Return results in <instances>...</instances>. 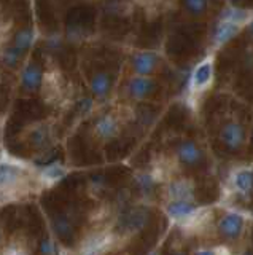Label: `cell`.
Listing matches in <instances>:
<instances>
[{
  "instance_id": "1",
  "label": "cell",
  "mask_w": 253,
  "mask_h": 255,
  "mask_svg": "<svg viewBox=\"0 0 253 255\" xmlns=\"http://www.w3.org/2000/svg\"><path fill=\"white\" fill-rule=\"evenodd\" d=\"M220 140L229 151H241L247 142L245 126L237 120H229L220 129Z\"/></svg>"
},
{
  "instance_id": "2",
  "label": "cell",
  "mask_w": 253,
  "mask_h": 255,
  "mask_svg": "<svg viewBox=\"0 0 253 255\" xmlns=\"http://www.w3.org/2000/svg\"><path fill=\"white\" fill-rule=\"evenodd\" d=\"M245 223H247V217L241 212L229 211L225 215H221L218 223H217V231L220 236H223L228 241H236L244 235Z\"/></svg>"
},
{
  "instance_id": "3",
  "label": "cell",
  "mask_w": 253,
  "mask_h": 255,
  "mask_svg": "<svg viewBox=\"0 0 253 255\" xmlns=\"http://www.w3.org/2000/svg\"><path fill=\"white\" fill-rule=\"evenodd\" d=\"M131 67L139 77H152L161 67V58L155 51H139L132 56Z\"/></svg>"
},
{
  "instance_id": "4",
  "label": "cell",
  "mask_w": 253,
  "mask_h": 255,
  "mask_svg": "<svg viewBox=\"0 0 253 255\" xmlns=\"http://www.w3.org/2000/svg\"><path fill=\"white\" fill-rule=\"evenodd\" d=\"M175 158L181 166L194 167L204 161L205 155L194 140H181L175 147Z\"/></svg>"
},
{
  "instance_id": "5",
  "label": "cell",
  "mask_w": 253,
  "mask_h": 255,
  "mask_svg": "<svg viewBox=\"0 0 253 255\" xmlns=\"http://www.w3.org/2000/svg\"><path fill=\"white\" fill-rule=\"evenodd\" d=\"M213 82V59L207 58L201 61L194 70L191 72V78H189V88L193 93H202L212 85Z\"/></svg>"
},
{
  "instance_id": "6",
  "label": "cell",
  "mask_w": 253,
  "mask_h": 255,
  "mask_svg": "<svg viewBox=\"0 0 253 255\" xmlns=\"http://www.w3.org/2000/svg\"><path fill=\"white\" fill-rule=\"evenodd\" d=\"M126 90H128V94L131 96L132 99L144 101V99L150 98V96L156 93L158 85H156V82L152 77H139V75H136L128 82Z\"/></svg>"
},
{
  "instance_id": "7",
  "label": "cell",
  "mask_w": 253,
  "mask_h": 255,
  "mask_svg": "<svg viewBox=\"0 0 253 255\" xmlns=\"http://www.w3.org/2000/svg\"><path fill=\"white\" fill-rule=\"evenodd\" d=\"M197 211H199V207L193 201H183V199H170L168 206H166V212H168L169 217L178 222L193 220Z\"/></svg>"
},
{
  "instance_id": "8",
  "label": "cell",
  "mask_w": 253,
  "mask_h": 255,
  "mask_svg": "<svg viewBox=\"0 0 253 255\" xmlns=\"http://www.w3.org/2000/svg\"><path fill=\"white\" fill-rule=\"evenodd\" d=\"M231 187L239 195H250L253 191V169L242 167L234 171L231 177Z\"/></svg>"
},
{
  "instance_id": "9",
  "label": "cell",
  "mask_w": 253,
  "mask_h": 255,
  "mask_svg": "<svg viewBox=\"0 0 253 255\" xmlns=\"http://www.w3.org/2000/svg\"><path fill=\"white\" fill-rule=\"evenodd\" d=\"M43 83V74L40 67L37 64H27V66L22 69L21 74V85L24 90L27 91H35L40 88V85Z\"/></svg>"
},
{
  "instance_id": "10",
  "label": "cell",
  "mask_w": 253,
  "mask_h": 255,
  "mask_svg": "<svg viewBox=\"0 0 253 255\" xmlns=\"http://www.w3.org/2000/svg\"><path fill=\"white\" fill-rule=\"evenodd\" d=\"M168 193L170 199H183V201H193L194 198V185L191 180L180 179L169 183Z\"/></svg>"
},
{
  "instance_id": "11",
  "label": "cell",
  "mask_w": 253,
  "mask_h": 255,
  "mask_svg": "<svg viewBox=\"0 0 253 255\" xmlns=\"http://www.w3.org/2000/svg\"><path fill=\"white\" fill-rule=\"evenodd\" d=\"M112 85H113V80L108 72H97V74H94L91 77V82H89L91 93L99 99L107 98L110 90H112Z\"/></svg>"
},
{
  "instance_id": "12",
  "label": "cell",
  "mask_w": 253,
  "mask_h": 255,
  "mask_svg": "<svg viewBox=\"0 0 253 255\" xmlns=\"http://www.w3.org/2000/svg\"><path fill=\"white\" fill-rule=\"evenodd\" d=\"M241 29L242 27L236 26V24L220 21L218 26L215 27V32H213V45H215V46H223V45L229 43L237 34H239Z\"/></svg>"
},
{
  "instance_id": "13",
  "label": "cell",
  "mask_w": 253,
  "mask_h": 255,
  "mask_svg": "<svg viewBox=\"0 0 253 255\" xmlns=\"http://www.w3.org/2000/svg\"><path fill=\"white\" fill-rule=\"evenodd\" d=\"M220 21L231 22V24H236V26L242 27L250 21V11L245 10V8H239V6H226L221 10Z\"/></svg>"
},
{
  "instance_id": "14",
  "label": "cell",
  "mask_w": 253,
  "mask_h": 255,
  "mask_svg": "<svg viewBox=\"0 0 253 255\" xmlns=\"http://www.w3.org/2000/svg\"><path fill=\"white\" fill-rule=\"evenodd\" d=\"M35 38H37V32L34 27H22L14 34L11 45L14 48H18L19 51L26 53L27 50H30V48L34 46Z\"/></svg>"
},
{
  "instance_id": "15",
  "label": "cell",
  "mask_w": 253,
  "mask_h": 255,
  "mask_svg": "<svg viewBox=\"0 0 253 255\" xmlns=\"http://www.w3.org/2000/svg\"><path fill=\"white\" fill-rule=\"evenodd\" d=\"M96 132L102 139H112L118 134V123L112 115H105L97 120L96 123Z\"/></svg>"
},
{
  "instance_id": "16",
  "label": "cell",
  "mask_w": 253,
  "mask_h": 255,
  "mask_svg": "<svg viewBox=\"0 0 253 255\" xmlns=\"http://www.w3.org/2000/svg\"><path fill=\"white\" fill-rule=\"evenodd\" d=\"M147 222V214L144 211H134L121 220V228L126 231L140 230Z\"/></svg>"
},
{
  "instance_id": "17",
  "label": "cell",
  "mask_w": 253,
  "mask_h": 255,
  "mask_svg": "<svg viewBox=\"0 0 253 255\" xmlns=\"http://www.w3.org/2000/svg\"><path fill=\"white\" fill-rule=\"evenodd\" d=\"M183 10L194 18H201L209 11V0H181Z\"/></svg>"
},
{
  "instance_id": "18",
  "label": "cell",
  "mask_w": 253,
  "mask_h": 255,
  "mask_svg": "<svg viewBox=\"0 0 253 255\" xmlns=\"http://www.w3.org/2000/svg\"><path fill=\"white\" fill-rule=\"evenodd\" d=\"M22 56H24V53L19 51L18 48H14L13 45H10V46H6L5 50L2 51V62H3V66L13 69V67H16L18 64L21 62Z\"/></svg>"
},
{
  "instance_id": "19",
  "label": "cell",
  "mask_w": 253,
  "mask_h": 255,
  "mask_svg": "<svg viewBox=\"0 0 253 255\" xmlns=\"http://www.w3.org/2000/svg\"><path fill=\"white\" fill-rule=\"evenodd\" d=\"M16 174H18V169H14V167L2 166V167H0V185L11 182L14 177H16Z\"/></svg>"
},
{
  "instance_id": "20",
  "label": "cell",
  "mask_w": 253,
  "mask_h": 255,
  "mask_svg": "<svg viewBox=\"0 0 253 255\" xmlns=\"http://www.w3.org/2000/svg\"><path fill=\"white\" fill-rule=\"evenodd\" d=\"M193 255H226V252L223 249H218V247H204V249L194 251Z\"/></svg>"
},
{
  "instance_id": "21",
  "label": "cell",
  "mask_w": 253,
  "mask_h": 255,
  "mask_svg": "<svg viewBox=\"0 0 253 255\" xmlns=\"http://www.w3.org/2000/svg\"><path fill=\"white\" fill-rule=\"evenodd\" d=\"M46 139H48V131L46 129H37L32 135V140L35 145H42L43 142H46Z\"/></svg>"
},
{
  "instance_id": "22",
  "label": "cell",
  "mask_w": 253,
  "mask_h": 255,
  "mask_svg": "<svg viewBox=\"0 0 253 255\" xmlns=\"http://www.w3.org/2000/svg\"><path fill=\"white\" fill-rule=\"evenodd\" d=\"M139 185L142 187V190L144 191H150L153 188V179L150 177V175H140L139 177Z\"/></svg>"
},
{
  "instance_id": "23",
  "label": "cell",
  "mask_w": 253,
  "mask_h": 255,
  "mask_svg": "<svg viewBox=\"0 0 253 255\" xmlns=\"http://www.w3.org/2000/svg\"><path fill=\"white\" fill-rule=\"evenodd\" d=\"M40 252L42 255H53L54 254V246L50 239H43L40 243Z\"/></svg>"
},
{
  "instance_id": "24",
  "label": "cell",
  "mask_w": 253,
  "mask_h": 255,
  "mask_svg": "<svg viewBox=\"0 0 253 255\" xmlns=\"http://www.w3.org/2000/svg\"><path fill=\"white\" fill-rule=\"evenodd\" d=\"M45 174L48 175V177H51V179H58L62 175V169L59 166H51V167H46Z\"/></svg>"
},
{
  "instance_id": "25",
  "label": "cell",
  "mask_w": 253,
  "mask_h": 255,
  "mask_svg": "<svg viewBox=\"0 0 253 255\" xmlns=\"http://www.w3.org/2000/svg\"><path fill=\"white\" fill-rule=\"evenodd\" d=\"M56 228L61 235H66V233H70V225L64 220V219H59L56 220Z\"/></svg>"
},
{
  "instance_id": "26",
  "label": "cell",
  "mask_w": 253,
  "mask_h": 255,
  "mask_svg": "<svg viewBox=\"0 0 253 255\" xmlns=\"http://www.w3.org/2000/svg\"><path fill=\"white\" fill-rule=\"evenodd\" d=\"M245 30H247L249 37H252V38H253V19H250L247 24H245Z\"/></svg>"
},
{
  "instance_id": "27",
  "label": "cell",
  "mask_w": 253,
  "mask_h": 255,
  "mask_svg": "<svg viewBox=\"0 0 253 255\" xmlns=\"http://www.w3.org/2000/svg\"><path fill=\"white\" fill-rule=\"evenodd\" d=\"M170 255H186L183 251H178V252H173V254H170Z\"/></svg>"
},
{
  "instance_id": "28",
  "label": "cell",
  "mask_w": 253,
  "mask_h": 255,
  "mask_svg": "<svg viewBox=\"0 0 253 255\" xmlns=\"http://www.w3.org/2000/svg\"><path fill=\"white\" fill-rule=\"evenodd\" d=\"M10 255H22V254H21V252H18V251H13Z\"/></svg>"
},
{
  "instance_id": "29",
  "label": "cell",
  "mask_w": 253,
  "mask_h": 255,
  "mask_svg": "<svg viewBox=\"0 0 253 255\" xmlns=\"http://www.w3.org/2000/svg\"><path fill=\"white\" fill-rule=\"evenodd\" d=\"M137 2H142V3L145 2V3H147V2H150V0H137Z\"/></svg>"
},
{
  "instance_id": "30",
  "label": "cell",
  "mask_w": 253,
  "mask_h": 255,
  "mask_svg": "<svg viewBox=\"0 0 253 255\" xmlns=\"http://www.w3.org/2000/svg\"><path fill=\"white\" fill-rule=\"evenodd\" d=\"M252 142H253V139H252Z\"/></svg>"
}]
</instances>
